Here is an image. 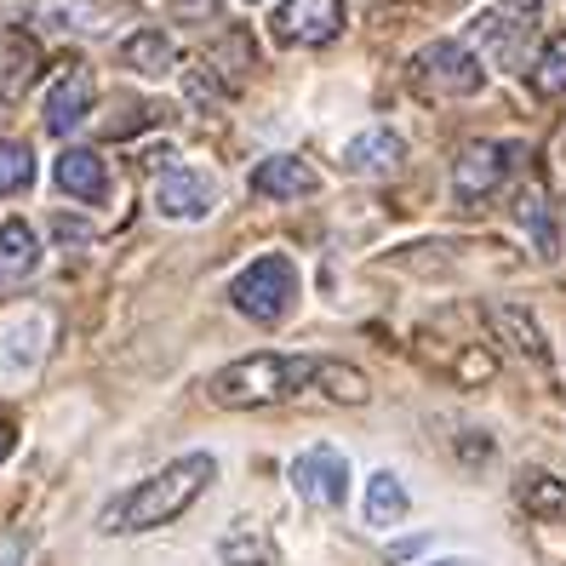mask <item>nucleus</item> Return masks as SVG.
<instances>
[{"instance_id":"f3484780","label":"nucleus","mask_w":566,"mask_h":566,"mask_svg":"<svg viewBox=\"0 0 566 566\" xmlns=\"http://www.w3.org/2000/svg\"><path fill=\"white\" fill-rule=\"evenodd\" d=\"M492 326L504 332V338L532 360V366H549V344H544V332H538V321H532L526 310H515V304H497L492 310Z\"/></svg>"},{"instance_id":"423d86ee","label":"nucleus","mask_w":566,"mask_h":566,"mask_svg":"<svg viewBox=\"0 0 566 566\" xmlns=\"http://www.w3.org/2000/svg\"><path fill=\"white\" fill-rule=\"evenodd\" d=\"M292 486L304 504H321V510L344 504L349 497V458L338 447H304L292 458Z\"/></svg>"},{"instance_id":"f8f14e48","label":"nucleus","mask_w":566,"mask_h":566,"mask_svg":"<svg viewBox=\"0 0 566 566\" xmlns=\"http://www.w3.org/2000/svg\"><path fill=\"white\" fill-rule=\"evenodd\" d=\"M57 189L70 195V201H86V207H97L109 195V166H104V155H92V149H70V155H57Z\"/></svg>"},{"instance_id":"6ab92c4d","label":"nucleus","mask_w":566,"mask_h":566,"mask_svg":"<svg viewBox=\"0 0 566 566\" xmlns=\"http://www.w3.org/2000/svg\"><path fill=\"white\" fill-rule=\"evenodd\" d=\"M521 510L526 515H538V521H566V481H555V475H521Z\"/></svg>"},{"instance_id":"9d476101","label":"nucleus","mask_w":566,"mask_h":566,"mask_svg":"<svg viewBox=\"0 0 566 566\" xmlns=\"http://www.w3.org/2000/svg\"><path fill=\"white\" fill-rule=\"evenodd\" d=\"M92 70H81V63H70L52 86H46V132L52 138H63V132H75L81 115L92 109Z\"/></svg>"},{"instance_id":"a211bd4d","label":"nucleus","mask_w":566,"mask_h":566,"mask_svg":"<svg viewBox=\"0 0 566 566\" xmlns=\"http://www.w3.org/2000/svg\"><path fill=\"white\" fill-rule=\"evenodd\" d=\"M407 510H412V497L389 470L366 481V526H395V521H407Z\"/></svg>"},{"instance_id":"ddd939ff","label":"nucleus","mask_w":566,"mask_h":566,"mask_svg":"<svg viewBox=\"0 0 566 566\" xmlns=\"http://www.w3.org/2000/svg\"><path fill=\"white\" fill-rule=\"evenodd\" d=\"M35 263H41V241H35V229L7 218L0 223V292L7 286H23L29 275H35Z\"/></svg>"},{"instance_id":"7ed1b4c3","label":"nucleus","mask_w":566,"mask_h":566,"mask_svg":"<svg viewBox=\"0 0 566 566\" xmlns=\"http://www.w3.org/2000/svg\"><path fill=\"white\" fill-rule=\"evenodd\" d=\"M229 304H235L247 321H258V326L286 321L292 304H297V263H292L286 252H263V258H252L247 270L229 281Z\"/></svg>"},{"instance_id":"20e7f679","label":"nucleus","mask_w":566,"mask_h":566,"mask_svg":"<svg viewBox=\"0 0 566 566\" xmlns=\"http://www.w3.org/2000/svg\"><path fill=\"white\" fill-rule=\"evenodd\" d=\"M412 86L429 92V97H470V92L486 86V70H481V57L470 46L436 41V46H423L412 57Z\"/></svg>"},{"instance_id":"0eeeda50","label":"nucleus","mask_w":566,"mask_h":566,"mask_svg":"<svg viewBox=\"0 0 566 566\" xmlns=\"http://www.w3.org/2000/svg\"><path fill=\"white\" fill-rule=\"evenodd\" d=\"M155 207H160V218L201 223L218 207V184L201 172V166H166V172L155 178Z\"/></svg>"},{"instance_id":"39448f33","label":"nucleus","mask_w":566,"mask_h":566,"mask_svg":"<svg viewBox=\"0 0 566 566\" xmlns=\"http://www.w3.org/2000/svg\"><path fill=\"white\" fill-rule=\"evenodd\" d=\"M281 46H326L344 35V0H281L270 18Z\"/></svg>"},{"instance_id":"a878e982","label":"nucleus","mask_w":566,"mask_h":566,"mask_svg":"<svg viewBox=\"0 0 566 566\" xmlns=\"http://www.w3.org/2000/svg\"><path fill=\"white\" fill-rule=\"evenodd\" d=\"M172 18L178 23H207V18H218V0H172Z\"/></svg>"},{"instance_id":"b1692460","label":"nucleus","mask_w":566,"mask_h":566,"mask_svg":"<svg viewBox=\"0 0 566 566\" xmlns=\"http://www.w3.org/2000/svg\"><path fill=\"white\" fill-rule=\"evenodd\" d=\"M532 86H538L544 97H560L566 92V35H555L538 57V70H532Z\"/></svg>"},{"instance_id":"dca6fc26","label":"nucleus","mask_w":566,"mask_h":566,"mask_svg":"<svg viewBox=\"0 0 566 566\" xmlns=\"http://www.w3.org/2000/svg\"><path fill=\"white\" fill-rule=\"evenodd\" d=\"M41 75V46L23 35H0V97H18Z\"/></svg>"},{"instance_id":"9b49d317","label":"nucleus","mask_w":566,"mask_h":566,"mask_svg":"<svg viewBox=\"0 0 566 566\" xmlns=\"http://www.w3.org/2000/svg\"><path fill=\"white\" fill-rule=\"evenodd\" d=\"M252 189L263 195V201H304V195L321 189V178H315L310 160L275 155V160H258V166H252Z\"/></svg>"},{"instance_id":"4be33fe9","label":"nucleus","mask_w":566,"mask_h":566,"mask_svg":"<svg viewBox=\"0 0 566 566\" xmlns=\"http://www.w3.org/2000/svg\"><path fill=\"white\" fill-rule=\"evenodd\" d=\"M315 384L332 395V401H344V407H360L366 401V378L355 373V366H344V360H321Z\"/></svg>"},{"instance_id":"412c9836","label":"nucleus","mask_w":566,"mask_h":566,"mask_svg":"<svg viewBox=\"0 0 566 566\" xmlns=\"http://www.w3.org/2000/svg\"><path fill=\"white\" fill-rule=\"evenodd\" d=\"M29 184H35V155H29V144L7 138L0 144V195H23Z\"/></svg>"},{"instance_id":"1a4fd4ad","label":"nucleus","mask_w":566,"mask_h":566,"mask_svg":"<svg viewBox=\"0 0 566 566\" xmlns=\"http://www.w3.org/2000/svg\"><path fill=\"white\" fill-rule=\"evenodd\" d=\"M46 338H52V321L41 310L7 315V321H0V373L29 378L41 366V355H46Z\"/></svg>"},{"instance_id":"393cba45","label":"nucleus","mask_w":566,"mask_h":566,"mask_svg":"<svg viewBox=\"0 0 566 566\" xmlns=\"http://www.w3.org/2000/svg\"><path fill=\"white\" fill-rule=\"evenodd\" d=\"M458 378H463V384H486V378H492V355H486V349H470V355L458 360Z\"/></svg>"},{"instance_id":"f257e3e1","label":"nucleus","mask_w":566,"mask_h":566,"mask_svg":"<svg viewBox=\"0 0 566 566\" xmlns=\"http://www.w3.org/2000/svg\"><path fill=\"white\" fill-rule=\"evenodd\" d=\"M212 481H218V458L212 452H184V458L166 463L160 475H149L132 492H120L115 504L104 510V532H115V538H120V532H155L166 521H178Z\"/></svg>"},{"instance_id":"f03ea898","label":"nucleus","mask_w":566,"mask_h":566,"mask_svg":"<svg viewBox=\"0 0 566 566\" xmlns=\"http://www.w3.org/2000/svg\"><path fill=\"white\" fill-rule=\"evenodd\" d=\"M321 373L315 355H247L235 366H223L212 378V401L218 407H275V401H292L297 389H310Z\"/></svg>"},{"instance_id":"aec40b11","label":"nucleus","mask_w":566,"mask_h":566,"mask_svg":"<svg viewBox=\"0 0 566 566\" xmlns=\"http://www.w3.org/2000/svg\"><path fill=\"white\" fill-rule=\"evenodd\" d=\"M218 555H223V566H275V538L258 526H235L218 544Z\"/></svg>"},{"instance_id":"bb28decb","label":"nucleus","mask_w":566,"mask_h":566,"mask_svg":"<svg viewBox=\"0 0 566 566\" xmlns=\"http://www.w3.org/2000/svg\"><path fill=\"white\" fill-rule=\"evenodd\" d=\"M12 447H18V429H12L7 418H0V463H7V458H12Z\"/></svg>"},{"instance_id":"2eb2a0df","label":"nucleus","mask_w":566,"mask_h":566,"mask_svg":"<svg viewBox=\"0 0 566 566\" xmlns=\"http://www.w3.org/2000/svg\"><path fill=\"white\" fill-rule=\"evenodd\" d=\"M115 57H120V70H132V75H166L178 63L172 41H166L160 29H138V35H126Z\"/></svg>"},{"instance_id":"4468645a","label":"nucleus","mask_w":566,"mask_h":566,"mask_svg":"<svg viewBox=\"0 0 566 566\" xmlns=\"http://www.w3.org/2000/svg\"><path fill=\"white\" fill-rule=\"evenodd\" d=\"M395 160H401V138L384 132V126H366V132H355V138L344 144V166H349V172H389Z\"/></svg>"},{"instance_id":"6e6552de","label":"nucleus","mask_w":566,"mask_h":566,"mask_svg":"<svg viewBox=\"0 0 566 566\" xmlns=\"http://www.w3.org/2000/svg\"><path fill=\"white\" fill-rule=\"evenodd\" d=\"M510 166H515V144L475 138L470 149L458 155V166H452V189H458V201H486V195L510 178Z\"/></svg>"},{"instance_id":"5701e85b","label":"nucleus","mask_w":566,"mask_h":566,"mask_svg":"<svg viewBox=\"0 0 566 566\" xmlns=\"http://www.w3.org/2000/svg\"><path fill=\"white\" fill-rule=\"evenodd\" d=\"M515 218L532 229L538 252H555V218H549V207H544V189H526L521 201H515Z\"/></svg>"},{"instance_id":"cd10ccee","label":"nucleus","mask_w":566,"mask_h":566,"mask_svg":"<svg viewBox=\"0 0 566 566\" xmlns=\"http://www.w3.org/2000/svg\"><path fill=\"white\" fill-rule=\"evenodd\" d=\"M436 566H475V560H436Z\"/></svg>"}]
</instances>
